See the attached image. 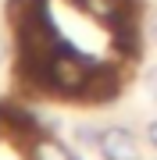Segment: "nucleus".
I'll list each match as a JSON object with an SVG mask.
<instances>
[{
	"label": "nucleus",
	"mask_w": 157,
	"mask_h": 160,
	"mask_svg": "<svg viewBox=\"0 0 157 160\" xmlns=\"http://www.w3.org/2000/svg\"><path fill=\"white\" fill-rule=\"evenodd\" d=\"M150 36H154V43H157V14H154V22H150Z\"/></svg>",
	"instance_id": "6"
},
{
	"label": "nucleus",
	"mask_w": 157,
	"mask_h": 160,
	"mask_svg": "<svg viewBox=\"0 0 157 160\" xmlns=\"http://www.w3.org/2000/svg\"><path fill=\"white\" fill-rule=\"evenodd\" d=\"M29 160H75V153L54 135H36L29 142Z\"/></svg>",
	"instance_id": "2"
},
{
	"label": "nucleus",
	"mask_w": 157,
	"mask_h": 160,
	"mask_svg": "<svg viewBox=\"0 0 157 160\" xmlns=\"http://www.w3.org/2000/svg\"><path fill=\"white\" fill-rule=\"evenodd\" d=\"M0 57H4V39H0Z\"/></svg>",
	"instance_id": "7"
},
{
	"label": "nucleus",
	"mask_w": 157,
	"mask_h": 160,
	"mask_svg": "<svg viewBox=\"0 0 157 160\" xmlns=\"http://www.w3.org/2000/svg\"><path fill=\"white\" fill-rule=\"evenodd\" d=\"M75 160H82V157H75Z\"/></svg>",
	"instance_id": "8"
},
{
	"label": "nucleus",
	"mask_w": 157,
	"mask_h": 160,
	"mask_svg": "<svg viewBox=\"0 0 157 160\" xmlns=\"http://www.w3.org/2000/svg\"><path fill=\"white\" fill-rule=\"evenodd\" d=\"M143 89L150 92V100L157 103V64H154V68H150V71L143 75Z\"/></svg>",
	"instance_id": "4"
},
{
	"label": "nucleus",
	"mask_w": 157,
	"mask_h": 160,
	"mask_svg": "<svg viewBox=\"0 0 157 160\" xmlns=\"http://www.w3.org/2000/svg\"><path fill=\"white\" fill-rule=\"evenodd\" d=\"M146 142H150V146L157 149V118L150 121V125H146Z\"/></svg>",
	"instance_id": "5"
},
{
	"label": "nucleus",
	"mask_w": 157,
	"mask_h": 160,
	"mask_svg": "<svg viewBox=\"0 0 157 160\" xmlns=\"http://www.w3.org/2000/svg\"><path fill=\"white\" fill-rule=\"evenodd\" d=\"M75 142L86 146V149H97V142H100V128H93V125H79V128H75Z\"/></svg>",
	"instance_id": "3"
},
{
	"label": "nucleus",
	"mask_w": 157,
	"mask_h": 160,
	"mask_svg": "<svg viewBox=\"0 0 157 160\" xmlns=\"http://www.w3.org/2000/svg\"><path fill=\"white\" fill-rule=\"evenodd\" d=\"M97 153L104 160H143V146L136 139V132H128L125 125H107L100 128Z\"/></svg>",
	"instance_id": "1"
}]
</instances>
